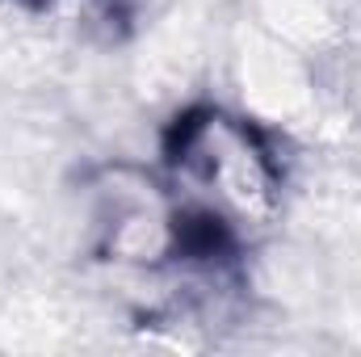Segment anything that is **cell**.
<instances>
[{
  "instance_id": "1",
  "label": "cell",
  "mask_w": 361,
  "mask_h": 357,
  "mask_svg": "<svg viewBox=\"0 0 361 357\" xmlns=\"http://www.w3.org/2000/svg\"><path fill=\"white\" fill-rule=\"evenodd\" d=\"M180 214L227 240L265 227L281 206V160L265 135L223 109L185 114L173 131V185Z\"/></svg>"
}]
</instances>
